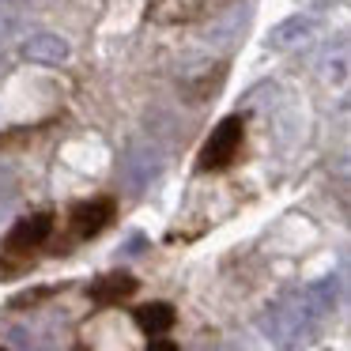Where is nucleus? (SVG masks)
<instances>
[{
	"mask_svg": "<svg viewBox=\"0 0 351 351\" xmlns=\"http://www.w3.org/2000/svg\"><path fill=\"white\" fill-rule=\"evenodd\" d=\"M242 140H245V117L242 114H230L223 117L219 125L212 129V136L204 140V152H200V170H223L238 159L242 152Z\"/></svg>",
	"mask_w": 351,
	"mask_h": 351,
	"instance_id": "obj_1",
	"label": "nucleus"
},
{
	"mask_svg": "<svg viewBox=\"0 0 351 351\" xmlns=\"http://www.w3.org/2000/svg\"><path fill=\"white\" fill-rule=\"evenodd\" d=\"M53 223H57L53 212L27 215V219H19L16 227L8 230V238H4V250L16 253V257H23V253H31V250H42V245L49 242V234H53Z\"/></svg>",
	"mask_w": 351,
	"mask_h": 351,
	"instance_id": "obj_2",
	"label": "nucleus"
},
{
	"mask_svg": "<svg viewBox=\"0 0 351 351\" xmlns=\"http://www.w3.org/2000/svg\"><path fill=\"white\" fill-rule=\"evenodd\" d=\"M223 0H152L147 19L162 27H178V23H197V19L212 16Z\"/></svg>",
	"mask_w": 351,
	"mask_h": 351,
	"instance_id": "obj_3",
	"label": "nucleus"
},
{
	"mask_svg": "<svg viewBox=\"0 0 351 351\" xmlns=\"http://www.w3.org/2000/svg\"><path fill=\"white\" fill-rule=\"evenodd\" d=\"M114 215H117V204L110 197H99V200H84V204H76L72 208V215H69V227H72V238H95V234H102V230L114 223Z\"/></svg>",
	"mask_w": 351,
	"mask_h": 351,
	"instance_id": "obj_4",
	"label": "nucleus"
},
{
	"mask_svg": "<svg viewBox=\"0 0 351 351\" xmlns=\"http://www.w3.org/2000/svg\"><path fill=\"white\" fill-rule=\"evenodd\" d=\"M136 287H140V283L132 280L129 272H110V276H99V280L91 283V291H87V295H91L99 306H117L121 298L136 295Z\"/></svg>",
	"mask_w": 351,
	"mask_h": 351,
	"instance_id": "obj_5",
	"label": "nucleus"
},
{
	"mask_svg": "<svg viewBox=\"0 0 351 351\" xmlns=\"http://www.w3.org/2000/svg\"><path fill=\"white\" fill-rule=\"evenodd\" d=\"M132 317H136V325L144 328L147 336H162V332L174 328L178 313H174V306H170V302H147V306H136Z\"/></svg>",
	"mask_w": 351,
	"mask_h": 351,
	"instance_id": "obj_6",
	"label": "nucleus"
},
{
	"mask_svg": "<svg viewBox=\"0 0 351 351\" xmlns=\"http://www.w3.org/2000/svg\"><path fill=\"white\" fill-rule=\"evenodd\" d=\"M23 53L31 57V61H46V64H53V61H64L69 46H64V42H57V38H34V42H27Z\"/></svg>",
	"mask_w": 351,
	"mask_h": 351,
	"instance_id": "obj_7",
	"label": "nucleus"
},
{
	"mask_svg": "<svg viewBox=\"0 0 351 351\" xmlns=\"http://www.w3.org/2000/svg\"><path fill=\"white\" fill-rule=\"evenodd\" d=\"M49 291H53V287H38V291H27V295H19V298H16V302H12V306H16V310H23V306H34V302H42V298H46Z\"/></svg>",
	"mask_w": 351,
	"mask_h": 351,
	"instance_id": "obj_8",
	"label": "nucleus"
},
{
	"mask_svg": "<svg viewBox=\"0 0 351 351\" xmlns=\"http://www.w3.org/2000/svg\"><path fill=\"white\" fill-rule=\"evenodd\" d=\"M147 351H178V343H170V340H155Z\"/></svg>",
	"mask_w": 351,
	"mask_h": 351,
	"instance_id": "obj_9",
	"label": "nucleus"
},
{
	"mask_svg": "<svg viewBox=\"0 0 351 351\" xmlns=\"http://www.w3.org/2000/svg\"><path fill=\"white\" fill-rule=\"evenodd\" d=\"M0 351H4V348H0Z\"/></svg>",
	"mask_w": 351,
	"mask_h": 351,
	"instance_id": "obj_10",
	"label": "nucleus"
}]
</instances>
